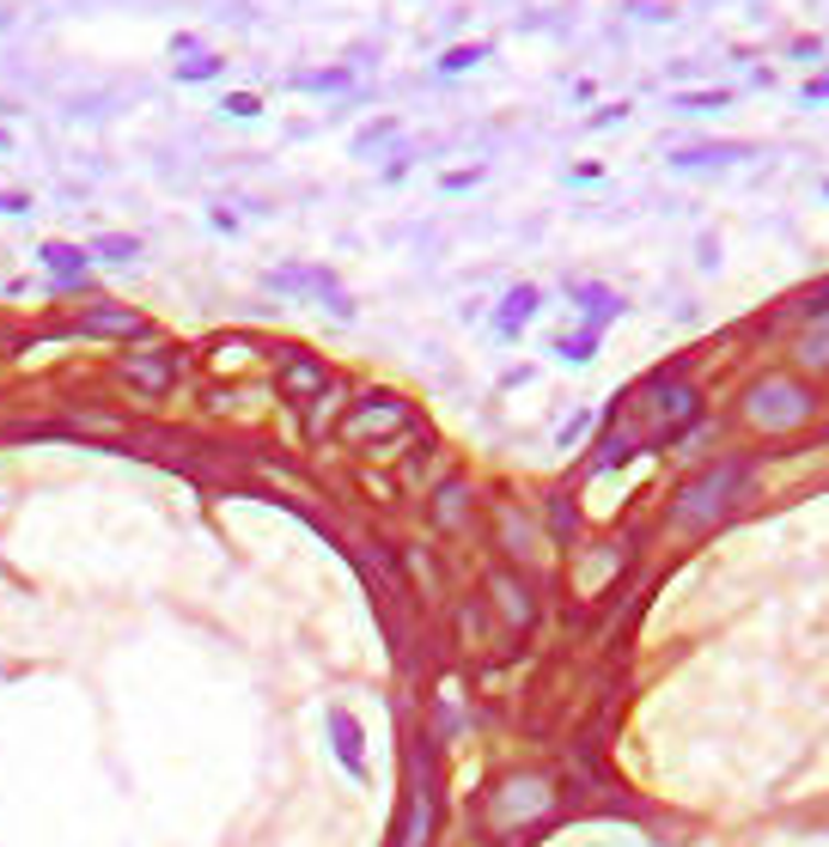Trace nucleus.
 <instances>
[{
    "mask_svg": "<svg viewBox=\"0 0 829 847\" xmlns=\"http://www.w3.org/2000/svg\"><path fill=\"white\" fill-rule=\"evenodd\" d=\"M555 799H561V793H555L549 774H537V768H519V774H506V781L494 787V799H488V829H494V835L525 829V823L549 817Z\"/></svg>",
    "mask_w": 829,
    "mask_h": 847,
    "instance_id": "obj_1",
    "label": "nucleus"
},
{
    "mask_svg": "<svg viewBox=\"0 0 829 847\" xmlns=\"http://www.w3.org/2000/svg\"><path fill=\"white\" fill-rule=\"evenodd\" d=\"M744 482H751V464H713L708 476H696L684 494L672 501V518L684 530H701V525H720L726 513H732V501L744 494Z\"/></svg>",
    "mask_w": 829,
    "mask_h": 847,
    "instance_id": "obj_2",
    "label": "nucleus"
},
{
    "mask_svg": "<svg viewBox=\"0 0 829 847\" xmlns=\"http://www.w3.org/2000/svg\"><path fill=\"white\" fill-rule=\"evenodd\" d=\"M744 415H751L763 433H787V427H799L805 415H811V391L793 378H763L751 391V403H744Z\"/></svg>",
    "mask_w": 829,
    "mask_h": 847,
    "instance_id": "obj_3",
    "label": "nucleus"
},
{
    "mask_svg": "<svg viewBox=\"0 0 829 847\" xmlns=\"http://www.w3.org/2000/svg\"><path fill=\"white\" fill-rule=\"evenodd\" d=\"M324 726H329V744H336V762L354 787H367V732L348 707H324Z\"/></svg>",
    "mask_w": 829,
    "mask_h": 847,
    "instance_id": "obj_4",
    "label": "nucleus"
},
{
    "mask_svg": "<svg viewBox=\"0 0 829 847\" xmlns=\"http://www.w3.org/2000/svg\"><path fill=\"white\" fill-rule=\"evenodd\" d=\"M408 427V403H396V397H367L354 415L342 421V439H384V433H403Z\"/></svg>",
    "mask_w": 829,
    "mask_h": 847,
    "instance_id": "obj_5",
    "label": "nucleus"
},
{
    "mask_svg": "<svg viewBox=\"0 0 829 847\" xmlns=\"http://www.w3.org/2000/svg\"><path fill=\"white\" fill-rule=\"evenodd\" d=\"M488 597L501 604V616H506V628H513V635H525V628L537 623V597H531V585L519 580V573L494 568V573H488Z\"/></svg>",
    "mask_w": 829,
    "mask_h": 847,
    "instance_id": "obj_6",
    "label": "nucleus"
},
{
    "mask_svg": "<svg viewBox=\"0 0 829 847\" xmlns=\"http://www.w3.org/2000/svg\"><path fill=\"white\" fill-rule=\"evenodd\" d=\"M122 378H129L141 397H165L172 378H177V360L165 354V348H159V354H129V360H122Z\"/></svg>",
    "mask_w": 829,
    "mask_h": 847,
    "instance_id": "obj_7",
    "label": "nucleus"
},
{
    "mask_svg": "<svg viewBox=\"0 0 829 847\" xmlns=\"http://www.w3.org/2000/svg\"><path fill=\"white\" fill-rule=\"evenodd\" d=\"M324 384H329L324 360H312V354H281V397L312 403L317 391H324Z\"/></svg>",
    "mask_w": 829,
    "mask_h": 847,
    "instance_id": "obj_8",
    "label": "nucleus"
},
{
    "mask_svg": "<svg viewBox=\"0 0 829 847\" xmlns=\"http://www.w3.org/2000/svg\"><path fill=\"white\" fill-rule=\"evenodd\" d=\"M427 842H434V793L415 787L403 805V823H396V847H427Z\"/></svg>",
    "mask_w": 829,
    "mask_h": 847,
    "instance_id": "obj_9",
    "label": "nucleus"
},
{
    "mask_svg": "<svg viewBox=\"0 0 829 847\" xmlns=\"http://www.w3.org/2000/svg\"><path fill=\"white\" fill-rule=\"evenodd\" d=\"M79 323H86L92 336H146L141 311H117V305H98V311H86Z\"/></svg>",
    "mask_w": 829,
    "mask_h": 847,
    "instance_id": "obj_10",
    "label": "nucleus"
},
{
    "mask_svg": "<svg viewBox=\"0 0 829 847\" xmlns=\"http://www.w3.org/2000/svg\"><path fill=\"white\" fill-rule=\"evenodd\" d=\"M463 518H470V488H463V482H446V488L434 494V525L439 530H458Z\"/></svg>",
    "mask_w": 829,
    "mask_h": 847,
    "instance_id": "obj_11",
    "label": "nucleus"
},
{
    "mask_svg": "<svg viewBox=\"0 0 829 847\" xmlns=\"http://www.w3.org/2000/svg\"><path fill=\"white\" fill-rule=\"evenodd\" d=\"M537 311V293L531 287H519V293H506V305H501V330L513 336V330H525V318Z\"/></svg>",
    "mask_w": 829,
    "mask_h": 847,
    "instance_id": "obj_12",
    "label": "nucleus"
},
{
    "mask_svg": "<svg viewBox=\"0 0 829 847\" xmlns=\"http://www.w3.org/2000/svg\"><path fill=\"white\" fill-rule=\"evenodd\" d=\"M696 391H689V384H672V391H665V427H684V421H696Z\"/></svg>",
    "mask_w": 829,
    "mask_h": 847,
    "instance_id": "obj_13",
    "label": "nucleus"
},
{
    "mask_svg": "<svg viewBox=\"0 0 829 847\" xmlns=\"http://www.w3.org/2000/svg\"><path fill=\"white\" fill-rule=\"evenodd\" d=\"M43 263H50L62 280H79V268H86V251H74V244H43Z\"/></svg>",
    "mask_w": 829,
    "mask_h": 847,
    "instance_id": "obj_14",
    "label": "nucleus"
},
{
    "mask_svg": "<svg viewBox=\"0 0 829 847\" xmlns=\"http://www.w3.org/2000/svg\"><path fill=\"white\" fill-rule=\"evenodd\" d=\"M86 256H105V263H129V256H141V244H134L129 232H122V239H117V232H110V239H98V244H92V251H86Z\"/></svg>",
    "mask_w": 829,
    "mask_h": 847,
    "instance_id": "obj_15",
    "label": "nucleus"
},
{
    "mask_svg": "<svg viewBox=\"0 0 829 847\" xmlns=\"http://www.w3.org/2000/svg\"><path fill=\"white\" fill-rule=\"evenodd\" d=\"M579 299L592 305V323H604V318H617V311H622V299H617V293H604V287H586Z\"/></svg>",
    "mask_w": 829,
    "mask_h": 847,
    "instance_id": "obj_16",
    "label": "nucleus"
},
{
    "mask_svg": "<svg viewBox=\"0 0 829 847\" xmlns=\"http://www.w3.org/2000/svg\"><path fill=\"white\" fill-rule=\"evenodd\" d=\"M805 360H811V366H829V330H817L811 342H805Z\"/></svg>",
    "mask_w": 829,
    "mask_h": 847,
    "instance_id": "obj_17",
    "label": "nucleus"
},
{
    "mask_svg": "<svg viewBox=\"0 0 829 847\" xmlns=\"http://www.w3.org/2000/svg\"><path fill=\"white\" fill-rule=\"evenodd\" d=\"M684 110H713V105H726V92H689V98H677Z\"/></svg>",
    "mask_w": 829,
    "mask_h": 847,
    "instance_id": "obj_18",
    "label": "nucleus"
},
{
    "mask_svg": "<svg viewBox=\"0 0 829 847\" xmlns=\"http://www.w3.org/2000/svg\"><path fill=\"white\" fill-rule=\"evenodd\" d=\"M226 110H232V117H257V110H263V105H257L251 92H232V98H226Z\"/></svg>",
    "mask_w": 829,
    "mask_h": 847,
    "instance_id": "obj_19",
    "label": "nucleus"
},
{
    "mask_svg": "<svg viewBox=\"0 0 829 847\" xmlns=\"http://www.w3.org/2000/svg\"><path fill=\"white\" fill-rule=\"evenodd\" d=\"M214 67H220V62H214V55H208V62H184V67H177V74H184V80H208Z\"/></svg>",
    "mask_w": 829,
    "mask_h": 847,
    "instance_id": "obj_20",
    "label": "nucleus"
},
{
    "mask_svg": "<svg viewBox=\"0 0 829 847\" xmlns=\"http://www.w3.org/2000/svg\"><path fill=\"white\" fill-rule=\"evenodd\" d=\"M561 354H567V360H586V354H592V330L574 336V342H561Z\"/></svg>",
    "mask_w": 829,
    "mask_h": 847,
    "instance_id": "obj_21",
    "label": "nucleus"
},
{
    "mask_svg": "<svg viewBox=\"0 0 829 847\" xmlns=\"http://www.w3.org/2000/svg\"><path fill=\"white\" fill-rule=\"evenodd\" d=\"M549 525H555V537H574V513H567V501L549 513Z\"/></svg>",
    "mask_w": 829,
    "mask_h": 847,
    "instance_id": "obj_22",
    "label": "nucleus"
},
{
    "mask_svg": "<svg viewBox=\"0 0 829 847\" xmlns=\"http://www.w3.org/2000/svg\"><path fill=\"white\" fill-rule=\"evenodd\" d=\"M470 62H482V50H476V43H470V50H451L446 55V67H470Z\"/></svg>",
    "mask_w": 829,
    "mask_h": 847,
    "instance_id": "obj_23",
    "label": "nucleus"
},
{
    "mask_svg": "<svg viewBox=\"0 0 829 847\" xmlns=\"http://www.w3.org/2000/svg\"><path fill=\"white\" fill-rule=\"evenodd\" d=\"M25 208H31L25 196H13V189H0V213H25Z\"/></svg>",
    "mask_w": 829,
    "mask_h": 847,
    "instance_id": "obj_24",
    "label": "nucleus"
},
{
    "mask_svg": "<svg viewBox=\"0 0 829 847\" xmlns=\"http://www.w3.org/2000/svg\"><path fill=\"white\" fill-rule=\"evenodd\" d=\"M805 311H811V318H823V311H829V287H817V293H811V305H805Z\"/></svg>",
    "mask_w": 829,
    "mask_h": 847,
    "instance_id": "obj_25",
    "label": "nucleus"
}]
</instances>
